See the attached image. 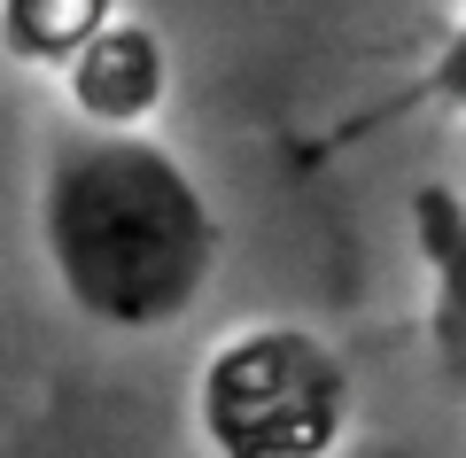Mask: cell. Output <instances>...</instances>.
<instances>
[{
	"instance_id": "cell-1",
	"label": "cell",
	"mask_w": 466,
	"mask_h": 458,
	"mask_svg": "<svg viewBox=\"0 0 466 458\" xmlns=\"http://www.w3.org/2000/svg\"><path fill=\"white\" fill-rule=\"evenodd\" d=\"M32 233L55 295L101 334H171L202 311L226 233L218 202L179 148L148 125L70 117L39 156Z\"/></svg>"
},
{
	"instance_id": "cell-2",
	"label": "cell",
	"mask_w": 466,
	"mask_h": 458,
	"mask_svg": "<svg viewBox=\"0 0 466 458\" xmlns=\"http://www.w3.org/2000/svg\"><path fill=\"white\" fill-rule=\"evenodd\" d=\"M350 365L296 319H241L195 365L210 458H334L350 443Z\"/></svg>"
},
{
	"instance_id": "cell-3",
	"label": "cell",
	"mask_w": 466,
	"mask_h": 458,
	"mask_svg": "<svg viewBox=\"0 0 466 458\" xmlns=\"http://www.w3.org/2000/svg\"><path fill=\"white\" fill-rule=\"evenodd\" d=\"M164 47H156L148 24H125L116 16L101 39H86L63 70V94L86 125H148L156 101H164Z\"/></svg>"
},
{
	"instance_id": "cell-4",
	"label": "cell",
	"mask_w": 466,
	"mask_h": 458,
	"mask_svg": "<svg viewBox=\"0 0 466 458\" xmlns=\"http://www.w3.org/2000/svg\"><path fill=\"white\" fill-rule=\"evenodd\" d=\"M116 24V0H0V47L63 78L70 55Z\"/></svg>"
},
{
	"instance_id": "cell-5",
	"label": "cell",
	"mask_w": 466,
	"mask_h": 458,
	"mask_svg": "<svg viewBox=\"0 0 466 458\" xmlns=\"http://www.w3.org/2000/svg\"><path fill=\"white\" fill-rule=\"evenodd\" d=\"M420 86H428V101L443 117H459V125H466V0L451 8V24H443V39H435L428 78H420Z\"/></svg>"
},
{
	"instance_id": "cell-6",
	"label": "cell",
	"mask_w": 466,
	"mask_h": 458,
	"mask_svg": "<svg viewBox=\"0 0 466 458\" xmlns=\"http://www.w3.org/2000/svg\"><path fill=\"white\" fill-rule=\"evenodd\" d=\"M334 458H420V451H404V443H342Z\"/></svg>"
}]
</instances>
